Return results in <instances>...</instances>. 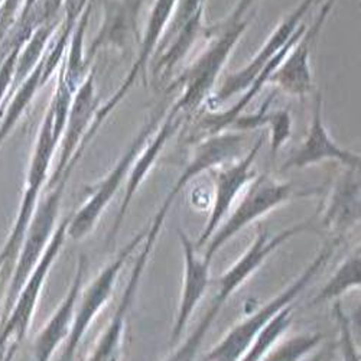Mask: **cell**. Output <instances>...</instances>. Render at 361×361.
Instances as JSON below:
<instances>
[{
	"label": "cell",
	"instance_id": "cell-16",
	"mask_svg": "<svg viewBox=\"0 0 361 361\" xmlns=\"http://www.w3.org/2000/svg\"><path fill=\"white\" fill-rule=\"evenodd\" d=\"M178 237L184 253V276L178 312L171 333L172 344L179 341L187 324L191 319L194 310L204 298L209 285V262L198 256V250L195 249L194 242L185 231L178 228Z\"/></svg>",
	"mask_w": 361,
	"mask_h": 361
},
{
	"label": "cell",
	"instance_id": "cell-12",
	"mask_svg": "<svg viewBox=\"0 0 361 361\" xmlns=\"http://www.w3.org/2000/svg\"><path fill=\"white\" fill-rule=\"evenodd\" d=\"M315 4V0H302L275 29L274 34L269 37L267 42L260 48L256 56L242 70H238L226 77L219 92L214 96H209L207 104L212 109H217L220 104L227 102L230 97L238 94L253 82L260 70L272 59L293 37L296 29L300 25V20Z\"/></svg>",
	"mask_w": 361,
	"mask_h": 361
},
{
	"label": "cell",
	"instance_id": "cell-4",
	"mask_svg": "<svg viewBox=\"0 0 361 361\" xmlns=\"http://www.w3.org/2000/svg\"><path fill=\"white\" fill-rule=\"evenodd\" d=\"M52 109L48 106V110L42 118V123L38 132V137L35 142L34 154L29 162V168L26 172L25 191L22 195V201L18 209V214L13 223V227L6 238V242L0 250V263L4 266L2 272V283L5 279L11 278L12 267L18 257L25 231L31 223V219L35 213V208L39 201L41 191L48 180V171L51 168V162L55 154V149L59 142L55 139L52 132Z\"/></svg>",
	"mask_w": 361,
	"mask_h": 361
},
{
	"label": "cell",
	"instance_id": "cell-33",
	"mask_svg": "<svg viewBox=\"0 0 361 361\" xmlns=\"http://www.w3.org/2000/svg\"><path fill=\"white\" fill-rule=\"evenodd\" d=\"M2 272H4V266L0 263V283H2Z\"/></svg>",
	"mask_w": 361,
	"mask_h": 361
},
{
	"label": "cell",
	"instance_id": "cell-6",
	"mask_svg": "<svg viewBox=\"0 0 361 361\" xmlns=\"http://www.w3.org/2000/svg\"><path fill=\"white\" fill-rule=\"evenodd\" d=\"M162 116V111H157L150 116L149 122L137 133V136L130 143L122 158H120L117 164L111 168V171L93 187L92 194H90L82 207L77 209L75 213H71L70 224L67 228V238L82 240L94 230L100 216L104 213V209L111 202L114 194L118 191L120 185H122L135 159L139 157L142 149L149 142L150 136H154V133L158 130Z\"/></svg>",
	"mask_w": 361,
	"mask_h": 361
},
{
	"label": "cell",
	"instance_id": "cell-21",
	"mask_svg": "<svg viewBox=\"0 0 361 361\" xmlns=\"http://www.w3.org/2000/svg\"><path fill=\"white\" fill-rule=\"evenodd\" d=\"M56 26H58V23L55 20H51V22H47V23L38 26L20 47L18 58H16L12 84H11V88L8 92V96L5 99V103L2 106V110L11 100V96H13V93L19 88V85L42 61V58L47 52V48H48L52 37L56 32Z\"/></svg>",
	"mask_w": 361,
	"mask_h": 361
},
{
	"label": "cell",
	"instance_id": "cell-15",
	"mask_svg": "<svg viewBox=\"0 0 361 361\" xmlns=\"http://www.w3.org/2000/svg\"><path fill=\"white\" fill-rule=\"evenodd\" d=\"M337 0H325V4L311 27H307L305 34L292 47V49L282 59L278 68L269 77L267 82L275 84L282 92L290 96L304 97L310 94L314 88L312 71H311V42L319 34L331 9Z\"/></svg>",
	"mask_w": 361,
	"mask_h": 361
},
{
	"label": "cell",
	"instance_id": "cell-9",
	"mask_svg": "<svg viewBox=\"0 0 361 361\" xmlns=\"http://www.w3.org/2000/svg\"><path fill=\"white\" fill-rule=\"evenodd\" d=\"M164 223L165 221L154 217L152 224H150L149 230L146 231L142 250L135 262V266H133L130 276H129V282L125 286L122 298H120V300H118V305H117L106 331L102 334L93 354L90 355V358L87 361H120V358H122L126 319H128L129 311H130L132 304L135 300V296L137 293V288L140 285L142 276L145 274V267H146L150 256H152V252L155 249L157 240L161 234Z\"/></svg>",
	"mask_w": 361,
	"mask_h": 361
},
{
	"label": "cell",
	"instance_id": "cell-2",
	"mask_svg": "<svg viewBox=\"0 0 361 361\" xmlns=\"http://www.w3.org/2000/svg\"><path fill=\"white\" fill-rule=\"evenodd\" d=\"M246 27L247 20L243 19L234 25L220 23L207 31L208 35H213V42L171 85L172 90L176 87L183 90L179 99L171 107L172 110L180 116H191L207 103L221 68Z\"/></svg>",
	"mask_w": 361,
	"mask_h": 361
},
{
	"label": "cell",
	"instance_id": "cell-20",
	"mask_svg": "<svg viewBox=\"0 0 361 361\" xmlns=\"http://www.w3.org/2000/svg\"><path fill=\"white\" fill-rule=\"evenodd\" d=\"M360 221V178L358 169L345 168L328 198L322 226L341 238Z\"/></svg>",
	"mask_w": 361,
	"mask_h": 361
},
{
	"label": "cell",
	"instance_id": "cell-22",
	"mask_svg": "<svg viewBox=\"0 0 361 361\" xmlns=\"http://www.w3.org/2000/svg\"><path fill=\"white\" fill-rule=\"evenodd\" d=\"M270 102H272V96L269 97V100L260 107L257 113L249 116H238L230 125V128L235 130H252L267 125L270 132V154L275 157L278 154V150L290 137L292 117L290 113L286 110L267 111Z\"/></svg>",
	"mask_w": 361,
	"mask_h": 361
},
{
	"label": "cell",
	"instance_id": "cell-14",
	"mask_svg": "<svg viewBox=\"0 0 361 361\" xmlns=\"http://www.w3.org/2000/svg\"><path fill=\"white\" fill-rule=\"evenodd\" d=\"M326 159L337 161L344 168L351 169H360L361 165L360 155L351 152L348 149H343L329 136L322 120V96L317 93L312 120L307 136L298 147L292 150L289 158L283 162L281 171L285 172L290 169H304Z\"/></svg>",
	"mask_w": 361,
	"mask_h": 361
},
{
	"label": "cell",
	"instance_id": "cell-30",
	"mask_svg": "<svg viewBox=\"0 0 361 361\" xmlns=\"http://www.w3.org/2000/svg\"><path fill=\"white\" fill-rule=\"evenodd\" d=\"M18 345H9L2 354H0V361H13L16 353H18Z\"/></svg>",
	"mask_w": 361,
	"mask_h": 361
},
{
	"label": "cell",
	"instance_id": "cell-25",
	"mask_svg": "<svg viewBox=\"0 0 361 361\" xmlns=\"http://www.w3.org/2000/svg\"><path fill=\"white\" fill-rule=\"evenodd\" d=\"M292 305H288L283 310H281L266 324V326L260 331L259 336L255 338V341L250 344L246 353L240 357L238 361H260L283 336V333L292 322Z\"/></svg>",
	"mask_w": 361,
	"mask_h": 361
},
{
	"label": "cell",
	"instance_id": "cell-28",
	"mask_svg": "<svg viewBox=\"0 0 361 361\" xmlns=\"http://www.w3.org/2000/svg\"><path fill=\"white\" fill-rule=\"evenodd\" d=\"M20 47L13 48L8 54V56L5 58V61L2 63V66H0V111H2V106L5 103V99L8 96V92H9V88H11V84H12L16 58H18Z\"/></svg>",
	"mask_w": 361,
	"mask_h": 361
},
{
	"label": "cell",
	"instance_id": "cell-26",
	"mask_svg": "<svg viewBox=\"0 0 361 361\" xmlns=\"http://www.w3.org/2000/svg\"><path fill=\"white\" fill-rule=\"evenodd\" d=\"M322 340V334H302L296 336L278 348L269 351L260 361H300L310 351H312Z\"/></svg>",
	"mask_w": 361,
	"mask_h": 361
},
{
	"label": "cell",
	"instance_id": "cell-5",
	"mask_svg": "<svg viewBox=\"0 0 361 361\" xmlns=\"http://www.w3.org/2000/svg\"><path fill=\"white\" fill-rule=\"evenodd\" d=\"M71 173L73 172H70V171L64 172L61 179H59L56 184H54L52 187L48 188L49 191L45 195V198L38 201L35 213L31 219V223H29V226L25 231L18 257L12 267V274L9 278V286H8V292L5 296L4 312H2V318H0V321H2L8 315L20 288L23 286L27 276L31 275L34 267L37 266L41 256L44 255V252L49 243V240L52 238V234L56 228L59 207H61L67 180L70 179Z\"/></svg>",
	"mask_w": 361,
	"mask_h": 361
},
{
	"label": "cell",
	"instance_id": "cell-19",
	"mask_svg": "<svg viewBox=\"0 0 361 361\" xmlns=\"http://www.w3.org/2000/svg\"><path fill=\"white\" fill-rule=\"evenodd\" d=\"M143 0H109L104 6V19L94 41L88 49L87 61L90 56L97 54L99 49L113 45L118 49L126 48L130 41H139V12Z\"/></svg>",
	"mask_w": 361,
	"mask_h": 361
},
{
	"label": "cell",
	"instance_id": "cell-18",
	"mask_svg": "<svg viewBox=\"0 0 361 361\" xmlns=\"http://www.w3.org/2000/svg\"><path fill=\"white\" fill-rule=\"evenodd\" d=\"M184 122V116L178 114L175 110H169V113L165 116L164 123L161 128H158V130L155 132L154 139L150 140V143L142 149V152L139 154V157L135 159L132 168H130V173H129V180H128V187H126V192H125V198L120 204L118 213L114 219L113 227L110 230L109 234V243H114L117 233L122 227V223L125 220V216L129 209V205L136 194V191L139 190V187L142 185V183L145 180L147 172L152 169V166L155 165L159 154L162 152V149L165 147L166 142L169 140V137L179 129V126L183 125Z\"/></svg>",
	"mask_w": 361,
	"mask_h": 361
},
{
	"label": "cell",
	"instance_id": "cell-23",
	"mask_svg": "<svg viewBox=\"0 0 361 361\" xmlns=\"http://www.w3.org/2000/svg\"><path fill=\"white\" fill-rule=\"evenodd\" d=\"M42 71H44V58L42 61L34 68V71L27 75V78L19 85V88L13 93L12 100L5 106V117L0 125V146L4 145L9 133L13 130L16 123L19 122L20 116L25 113L27 106L31 104L38 90L42 87Z\"/></svg>",
	"mask_w": 361,
	"mask_h": 361
},
{
	"label": "cell",
	"instance_id": "cell-1",
	"mask_svg": "<svg viewBox=\"0 0 361 361\" xmlns=\"http://www.w3.org/2000/svg\"><path fill=\"white\" fill-rule=\"evenodd\" d=\"M311 228H312V224L310 220L298 223L289 228H285L272 237L269 235L267 231L259 228L255 242L250 245V247L246 250V253L240 257L231 267H228L227 272L223 274L221 278L219 279V289L216 290V295L212 300V305H209L208 311L200 319L198 325L192 331V334L165 361H195V357H197L198 350L204 341L205 334L208 333V329L212 328L213 322L221 312L226 300L234 293V290L242 286L246 282V279L250 275H253L260 267V264L278 247H281L292 237L304 233L307 230H311Z\"/></svg>",
	"mask_w": 361,
	"mask_h": 361
},
{
	"label": "cell",
	"instance_id": "cell-8",
	"mask_svg": "<svg viewBox=\"0 0 361 361\" xmlns=\"http://www.w3.org/2000/svg\"><path fill=\"white\" fill-rule=\"evenodd\" d=\"M145 237H146V231H142L137 235H135L130 242L118 252L114 260H111L96 276V279L84 290L81 289L75 310H74L70 334L66 340L63 354L58 361H74L77 348L82 341L84 336L87 334L88 326L92 325V322L96 319L99 312L109 302L114 285L117 282V278L120 272H122L126 260L130 257L135 249L143 243Z\"/></svg>",
	"mask_w": 361,
	"mask_h": 361
},
{
	"label": "cell",
	"instance_id": "cell-10",
	"mask_svg": "<svg viewBox=\"0 0 361 361\" xmlns=\"http://www.w3.org/2000/svg\"><path fill=\"white\" fill-rule=\"evenodd\" d=\"M176 5H178V0H155V5L152 8V12H150V16H149V20H147L145 35L140 39L136 61L133 63L129 74L126 75V78L122 82V85H120V88L113 94V97H110V100L106 104L100 106V109L97 110V113L93 118V122H92V126H90L85 137L82 139V142L78 146L77 154L73 158L74 161H77V162L80 161L85 147L88 146L90 142L94 139L99 128L102 126V123L104 122L106 117L120 104V102H122L125 99V96L130 92V88L133 87L137 75L146 71V66L149 63V58H150V55H152V52L155 51V48H157V45L161 39L162 32L165 31L168 22L171 20V18L173 15V11H175Z\"/></svg>",
	"mask_w": 361,
	"mask_h": 361
},
{
	"label": "cell",
	"instance_id": "cell-11",
	"mask_svg": "<svg viewBox=\"0 0 361 361\" xmlns=\"http://www.w3.org/2000/svg\"><path fill=\"white\" fill-rule=\"evenodd\" d=\"M262 145L263 135L259 136L252 149L242 159L233 161L230 165L226 166L220 165L217 168L209 169V173L213 175L214 179V198L208 221L200 238L194 243L198 252L207 245V242L212 238L214 231L220 227L237 195L256 178V171L253 169V165Z\"/></svg>",
	"mask_w": 361,
	"mask_h": 361
},
{
	"label": "cell",
	"instance_id": "cell-24",
	"mask_svg": "<svg viewBox=\"0 0 361 361\" xmlns=\"http://www.w3.org/2000/svg\"><path fill=\"white\" fill-rule=\"evenodd\" d=\"M361 285V259L360 250L348 256L336 270V274L329 278L326 285L314 298L311 305H318L326 300L338 299L341 295L360 288Z\"/></svg>",
	"mask_w": 361,
	"mask_h": 361
},
{
	"label": "cell",
	"instance_id": "cell-27",
	"mask_svg": "<svg viewBox=\"0 0 361 361\" xmlns=\"http://www.w3.org/2000/svg\"><path fill=\"white\" fill-rule=\"evenodd\" d=\"M334 315H336V321L340 326V347H341L343 361H360V357L355 350L354 340H353L350 322H348L347 317L344 315L340 302H337L334 307Z\"/></svg>",
	"mask_w": 361,
	"mask_h": 361
},
{
	"label": "cell",
	"instance_id": "cell-31",
	"mask_svg": "<svg viewBox=\"0 0 361 361\" xmlns=\"http://www.w3.org/2000/svg\"><path fill=\"white\" fill-rule=\"evenodd\" d=\"M205 4H207V0H183L180 6L185 9H197V8L205 6Z\"/></svg>",
	"mask_w": 361,
	"mask_h": 361
},
{
	"label": "cell",
	"instance_id": "cell-17",
	"mask_svg": "<svg viewBox=\"0 0 361 361\" xmlns=\"http://www.w3.org/2000/svg\"><path fill=\"white\" fill-rule=\"evenodd\" d=\"M87 256H78L77 269L68 292L61 300V304L58 305V308L49 317L47 324H44V326L39 329V333L34 340V361H51L56 348L67 340L74 317V310L80 292L82 289V281L87 272Z\"/></svg>",
	"mask_w": 361,
	"mask_h": 361
},
{
	"label": "cell",
	"instance_id": "cell-13",
	"mask_svg": "<svg viewBox=\"0 0 361 361\" xmlns=\"http://www.w3.org/2000/svg\"><path fill=\"white\" fill-rule=\"evenodd\" d=\"M100 109L99 97L96 96V84H94V73H88L81 85L75 90L71 104L67 114L66 128L59 140L61 149H59V158L56 162V168L52 175L47 180V187H52L56 184L64 175L68 164L77 154L78 146L85 137L90 126H92L93 118Z\"/></svg>",
	"mask_w": 361,
	"mask_h": 361
},
{
	"label": "cell",
	"instance_id": "cell-29",
	"mask_svg": "<svg viewBox=\"0 0 361 361\" xmlns=\"http://www.w3.org/2000/svg\"><path fill=\"white\" fill-rule=\"evenodd\" d=\"M256 0H238L234 11L221 22V25H234V23H238L240 20H243L246 12L252 8Z\"/></svg>",
	"mask_w": 361,
	"mask_h": 361
},
{
	"label": "cell",
	"instance_id": "cell-7",
	"mask_svg": "<svg viewBox=\"0 0 361 361\" xmlns=\"http://www.w3.org/2000/svg\"><path fill=\"white\" fill-rule=\"evenodd\" d=\"M295 195V187L290 183L279 180L269 173L256 175L243 200L204 246L205 252L202 257L212 263L214 255L240 230L288 202Z\"/></svg>",
	"mask_w": 361,
	"mask_h": 361
},
{
	"label": "cell",
	"instance_id": "cell-32",
	"mask_svg": "<svg viewBox=\"0 0 361 361\" xmlns=\"http://www.w3.org/2000/svg\"><path fill=\"white\" fill-rule=\"evenodd\" d=\"M37 4V0H23V5H22V12L19 15V18H23L29 11L34 8V5Z\"/></svg>",
	"mask_w": 361,
	"mask_h": 361
},
{
	"label": "cell",
	"instance_id": "cell-3",
	"mask_svg": "<svg viewBox=\"0 0 361 361\" xmlns=\"http://www.w3.org/2000/svg\"><path fill=\"white\" fill-rule=\"evenodd\" d=\"M341 238H333L331 242L319 250L317 257L308 264V267L300 274L288 288H285L279 295L270 299L259 311L252 314L249 318L237 324L228 334L205 355V361H238L266 324L272 319L281 310L292 305L295 298L302 292L311 281L321 272L333 256Z\"/></svg>",
	"mask_w": 361,
	"mask_h": 361
}]
</instances>
